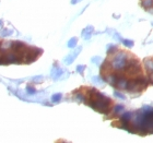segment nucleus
Wrapping results in <instances>:
<instances>
[{
    "mask_svg": "<svg viewBox=\"0 0 153 143\" xmlns=\"http://www.w3.org/2000/svg\"><path fill=\"white\" fill-rule=\"evenodd\" d=\"M141 6H143L144 8H149V7H153V0H142L141 1Z\"/></svg>",
    "mask_w": 153,
    "mask_h": 143,
    "instance_id": "nucleus-1",
    "label": "nucleus"
},
{
    "mask_svg": "<svg viewBox=\"0 0 153 143\" xmlns=\"http://www.w3.org/2000/svg\"><path fill=\"white\" fill-rule=\"evenodd\" d=\"M61 99L60 94H57V95L53 96V101H54V102H58V99Z\"/></svg>",
    "mask_w": 153,
    "mask_h": 143,
    "instance_id": "nucleus-2",
    "label": "nucleus"
},
{
    "mask_svg": "<svg viewBox=\"0 0 153 143\" xmlns=\"http://www.w3.org/2000/svg\"><path fill=\"white\" fill-rule=\"evenodd\" d=\"M72 39H74V41H71L70 43H69V46H70V47L71 46H74V45H76V38H72Z\"/></svg>",
    "mask_w": 153,
    "mask_h": 143,
    "instance_id": "nucleus-3",
    "label": "nucleus"
},
{
    "mask_svg": "<svg viewBox=\"0 0 153 143\" xmlns=\"http://www.w3.org/2000/svg\"><path fill=\"white\" fill-rule=\"evenodd\" d=\"M115 95L118 96V97H121V99H125V96H124V95H121V94H119L118 92H115Z\"/></svg>",
    "mask_w": 153,
    "mask_h": 143,
    "instance_id": "nucleus-4",
    "label": "nucleus"
}]
</instances>
